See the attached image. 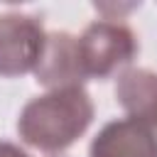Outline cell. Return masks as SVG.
Segmentation results:
<instances>
[{
  "label": "cell",
  "mask_w": 157,
  "mask_h": 157,
  "mask_svg": "<svg viewBox=\"0 0 157 157\" xmlns=\"http://www.w3.org/2000/svg\"><path fill=\"white\" fill-rule=\"evenodd\" d=\"M47 34L34 17H0V76H17L37 69Z\"/></svg>",
  "instance_id": "3"
},
{
  "label": "cell",
  "mask_w": 157,
  "mask_h": 157,
  "mask_svg": "<svg viewBox=\"0 0 157 157\" xmlns=\"http://www.w3.org/2000/svg\"><path fill=\"white\" fill-rule=\"evenodd\" d=\"M115 96L130 113L128 118L142 120L157 130V74L147 69H128L118 78Z\"/></svg>",
  "instance_id": "6"
},
{
  "label": "cell",
  "mask_w": 157,
  "mask_h": 157,
  "mask_svg": "<svg viewBox=\"0 0 157 157\" xmlns=\"http://www.w3.org/2000/svg\"><path fill=\"white\" fill-rule=\"evenodd\" d=\"M0 157H29V155L22 152L20 147L10 145V142H0Z\"/></svg>",
  "instance_id": "7"
},
{
  "label": "cell",
  "mask_w": 157,
  "mask_h": 157,
  "mask_svg": "<svg viewBox=\"0 0 157 157\" xmlns=\"http://www.w3.org/2000/svg\"><path fill=\"white\" fill-rule=\"evenodd\" d=\"M37 81L54 88H69L78 86L83 78L81 61H78V47L76 37L71 34H49L44 42V52L37 64Z\"/></svg>",
  "instance_id": "5"
},
{
  "label": "cell",
  "mask_w": 157,
  "mask_h": 157,
  "mask_svg": "<svg viewBox=\"0 0 157 157\" xmlns=\"http://www.w3.org/2000/svg\"><path fill=\"white\" fill-rule=\"evenodd\" d=\"M93 103L81 86L54 88L25 105L17 130L22 140L44 152H61L91 125Z\"/></svg>",
  "instance_id": "1"
},
{
  "label": "cell",
  "mask_w": 157,
  "mask_h": 157,
  "mask_svg": "<svg viewBox=\"0 0 157 157\" xmlns=\"http://www.w3.org/2000/svg\"><path fill=\"white\" fill-rule=\"evenodd\" d=\"M91 157H157V130L135 118L113 120L93 140Z\"/></svg>",
  "instance_id": "4"
},
{
  "label": "cell",
  "mask_w": 157,
  "mask_h": 157,
  "mask_svg": "<svg viewBox=\"0 0 157 157\" xmlns=\"http://www.w3.org/2000/svg\"><path fill=\"white\" fill-rule=\"evenodd\" d=\"M78 61L83 78H105L118 66L128 64L135 52V34L115 22H96L78 39Z\"/></svg>",
  "instance_id": "2"
}]
</instances>
